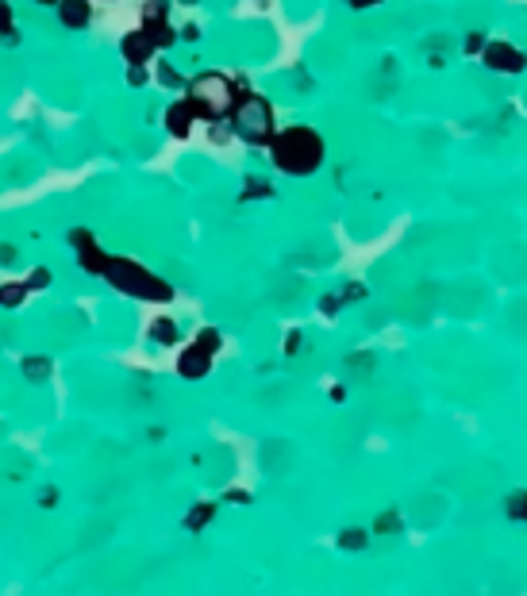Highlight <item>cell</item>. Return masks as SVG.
I'll use <instances>...</instances> for the list:
<instances>
[{
  "label": "cell",
  "mask_w": 527,
  "mask_h": 596,
  "mask_svg": "<svg viewBox=\"0 0 527 596\" xmlns=\"http://www.w3.org/2000/svg\"><path fill=\"white\" fill-rule=\"evenodd\" d=\"M504 516L516 523H527V489H516L512 497L504 500Z\"/></svg>",
  "instance_id": "cell-13"
},
{
  "label": "cell",
  "mask_w": 527,
  "mask_h": 596,
  "mask_svg": "<svg viewBox=\"0 0 527 596\" xmlns=\"http://www.w3.org/2000/svg\"><path fill=\"white\" fill-rule=\"evenodd\" d=\"M27 293H31L27 281H8V285H0V304H4V308H16V304L27 300Z\"/></svg>",
  "instance_id": "cell-12"
},
{
  "label": "cell",
  "mask_w": 527,
  "mask_h": 596,
  "mask_svg": "<svg viewBox=\"0 0 527 596\" xmlns=\"http://www.w3.org/2000/svg\"><path fill=\"white\" fill-rule=\"evenodd\" d=\"M481 62L493 70V74H524L527 70V54L516 43H504V39H489L485 43V50H481Z\"/></svg>",
  "instance_id": "cell-5"
},
{
  "label": "cell",
  "mask_w": 527,
  "mask_h": 596,
  "mask_svg": "<svg viewBox=\"0 0 527 596\" xmlns=\"http://www.w3.org/2000/svg\"><path fill=\"white\" fill-rule=\"evenodd\" d=\"M485 43H489L485 35H466V54H481V50H485Z\"/></svg>",
  "instance_id": "cell-20"
},
{
  "label": "cell",
  "mask_w": 527,
  "mask_h": 596,
  "mask_svg": "<svg viewBox=\"0 0 527 596\" xmlns=\"http://www.w3.org/2000/svg\"><path fill=\"white\" fill-rule=\"evenodd\" d=\"M227 120H231V131L243 143H251V147H270V139L277 135L274 108H270V100L258 97V93H239Z\"/></svg>",
  "instance_id": "cell-3"
},
{
  "label": "cell",
  "mask_w": 527,
  "mask_h": 596,
  "mask_svg": "<svg viewBox=\"0 0 527 596\" xmlns=\"http://www.w3.org/2000/svg\"><path fill=\"white\" fill-rule=\"evenodd\" d=\"M39 4H58V0H39Z\"/></svg>",
  "instance_id": "cell-23"
},
{
  "label": "cell",
  "mask_w": 527,
  "mask_h": 596,
  "mask_svg": "<svg viewBox=\"0 0 527 596\" xmlns=\"http://www.w3.org/2000/svg\"><path fill=\"white\" fill-rule=\"evenodd\" d=\"M70 243H74V250H77V266H81V270H89V274H101L104 277L108 254L97 247V239H93L89 231H81V227H77L74 235H70Z\"/></svg>",
  "instance_id": "cell-7"
},
{
  "label": "cell",
  "mask_w": 527,
  "mask_h": 596,
  "mask_svg": "<svg viewBox=\"0 0 527 596\" xmlns=\"http://www.w3.org/2000/svg\"><path fill=\"white\" fill-rule=\"evenodd\" d=\"M197 120H201V116H197V108H193L189 97L174 100V104L166 108V131H170L174 139H189V131H193Z\"/></svg>",
  "instance_id": "cell-10"
},
{
  "label": "cell",
  "mask_w": 527,
  "mask_h": 596,
  "mask_svg": "<svg viewBox=\"0 0 527 596\" xmlns=\"http://www.w3.org/2000/svg\"><path fill=\"white\" fill-rule=\"evenodd\" d=\"M158 81H162V85H170V89H181V85H185V81H181V74H177L174 66H166V62L158 66Z\"/></svg>",
  "instance_id": "cell-16"
},
{
  "label": "cell",
  "mask_w": 527,
  "mask_h": 596,
  "mask_svg": "<svg viewBox=\"0 0 527 596\" xmlns=\"http://www.w3.org/2000/svg\"><path fill=\"white\" fill-rule=\"evenodd\" d=\"M58 20L70 31H81L93 20V0H58Z\"/></svg>",
  "instance_id": "cell-11"
},
{
  "label": "cell",
  "mask_w": 527,
  "mask_h": 596,
  "mask_svg": "<svg viewBox=\"0 0 527 596\" xmlns=\"http://www.w3.org/2000/svg\"><path fill=\"white\" fill-rule=\"evenodd\" d=\"M0 35L12 39V8H8L4 0H0Z\"/></svg>",
  "instance_id": "cell-18"
},
{
  "label": "cell",
  "mask_w": 527,
  "mask_h": 596,
  "mask_svg": "<svg viewBox=\"0 0 527 596\" xmlns=\"http://www.w3.org/2000/svg\"><path fill=\"white\" fill-rule=\"evenodd\" d=\"M24 281L31 285V293H35V289H43V285L51 281V274H47V270H31V274H27Z\"/></svg>",
  "instance_id": "cell-19"
},
{
  "label": "cell",
  "mask_w": 527,
  "mask_h": 596,
  "mask_svg": "<svg viewBox=\"0 0 527 596\" xmlns=\"http://www.w3.org/2000/svg\"><path fill=\"white\" fill-rule=\"evenodd\" d=\"M324 154H327L324 135H320L316 127L293 124V127H285V131H277L274 139H270V158H274L277 170L289 177L316 174V170L324 166Z\"/></svg>",
  "instance_id": "cell-1"
},
{
  "label": "cell",
  "mask_w": 527,
  "mask_h": 596,
  "mask_svg": "<svg viewBox=\"0 0 527 596\" xmlns=\"http://www.w3.org/2000/svg\"><path fill=\"white\" fill-rule=\"evenodd\" d=\"M151 339L154 343H162V347H174L177 343V327H174V320H158L151 327Z\"/></svg>",
  "instance_id": "cell-14"
},
{
  "label": "cell",
  "mask_w": 527,
  "mask_h": 596,
  "mask_svg": "<svg viewBox=\"0 0 527 596\" xmlns=\"http://www.w3.org/2000/svg\"><path fill=\"white\" fill-rule=\"evenodd\" d=\"M154 50H158V43H154L143 27H139V31H127L124 43H120V54H124L127 66H147L154 58Z\"/></svg>",
  "instance_id": "cell-9"
},
{
  "label": "cell",
  "mask_w": 527,
  "mask_h": 596,
  "mask_svg": "<svg viewBox=\"0 0 527 596\" xmlns=\"http://www.w3.org/2000/svg\"><path fill=\"white\" fill-rule=\"evenodd\" d=\"M24 373H31L35 381H43V377L51 373V362H43V358H35V362H24Z\"/></svg>",
  "instance_id": "cell-17"
},
{
  "label": "cell",
  "mask_w": 527,
  "mask_h": 596,
  "mask_svg": "<svg viewBox=\"0 0 527 596\" xmlns=\"http://www.w3.org/2000/svg\"><path fill=\"white\" fill-rule=\"evenodd\" d=\"M16 262V250L12 247H0V266H12Z\"/></svg>",
  "instance_id": "cell-21"
},
{
  "label": "cell",
  "mask_w": 527,
  "mask_h": 596,
  "mask_svg": "<svg viewBox=\"0 0 527 596\" xmlns=\"http://www.w3.org/2000/svg\"><path fill=\"white\" fill-rule=\"evenodd\" d=\"M212 354H216V350H208L201 339L189 343V347L181 350V358H177V373H181L185 381H201L204 373L212 370Z\"/></svg>",
  "instance_id": "cell-8"
},
{
  "label": "cell",
  "mask_w": 527,
  "mask_h": 596,
  "mask_svg": "<svg viewBox=\"0 0 527 596\" xmlns=\"http://www.w3.org/2000/svg\"><path fill=\"white\" fill-rule=\"evenodd\" d=\"M212 516H216V504H201V508H193V512L185 516V527H189V531H201Z\"/></svg>",
  "instance_id": "cell-15"
},
{
  "label": "cell",
  "mask_w": 527,
  "mask_h": 596,
  "mask_svg": "<svg viewBox=\"0 0 527 596\" xmlns=\"http://www.w3.org/2000/svg\"><path fill=\"white\" fill-rule=\"evenodd\" d=\"M354 12H366V8H374V4H381V0H347Z\"/></svg>",
  "instance_id": "cell-22"
},
{
  "label": "cell",
  "mask_w": 527,
  "mask_h": 596,
  "mask_svg": "<svg viewBox=\"0 0 527 596\" xmlns=\"http://www.w3.org/2000/svg\"><path fill=\"white\" fill-rule=\"evenodd\" d=\"M189 100H193V108H197L201 120L216 124V120H227V116H231V108H235V100H239V89H235V81L227 74L208 70V74L189 81Z\"/></svg>",
  "instance_id": "cell-4"
},
{
  "label": "cell",
  "mask_w": 527,
  "mask_h": 596,
  "mask_svg": "<svg viewBox=\"0 0 527 596\" xmlns=\"http://www.w3.org/2000/svg\"><path fill=\"white\" fill-rule=\"evenodd\" d=\"M143 31L158 43V50L174 47L177 31L170 24V0H147L143 4Z\"/></svg>",
  "instance_id": "cell-6"
},
{
  "label": "cell",
  "mask_w": 527,
  "mask_h": 596,
  "mask_svg": "<svg viewBox=\"0 0 527 596\" xmlns=\"http://www.w3.org/2000/svg\"><path fill=\"white\" fill-rule=\"evenodd\" d=\"M104 277L112 281V289H120L124 297L135 300H154V304H166L174 297V289L154 277L147 266H139L135 258H120V254H108V266H104Z\"/></svg>",
  "instance_id": "cell-2"
}]
</instances>
